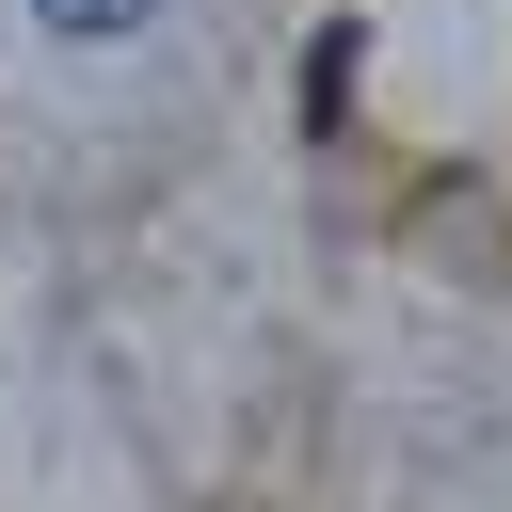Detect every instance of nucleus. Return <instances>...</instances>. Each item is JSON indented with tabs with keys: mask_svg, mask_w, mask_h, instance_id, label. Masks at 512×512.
Masks as SVG:
<instances>
[{
	"mask_svg": "<svg viewBox=\"0 0 512 512\" xmlns=\"http://www.w3.org/2000/svg\"><path fill=\"white\" fill-rule=\"evenodd\" d=\"M32 16H48V32H80V48H96V32H144V16H160V0H32Z\"/></svg>",
	"mask_w": 512,
	"mask_h": 512,
	"instance_id": "f257e3e1",
	"label": "nucleus"
}]
</instances>
